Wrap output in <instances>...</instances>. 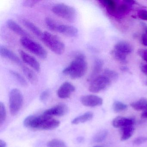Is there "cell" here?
<instances>
[{
	"label": "cell",
	"mask_w": 147,
	"mask_h": 147,
	"mask_svg": "<svg viewBox=\"0 0 147 147\" xmlns=\"http://www.w3.org/2000/svg\"><path fill=\"white\" fill-rule=\"evenodd\" d=\"M24 125L27 128L36 129L51 130L60 125V122L52 117L43 113L40 116L30 115L24 120Z\"/></svg>",
	"instance_id": "6da1fadb"
},
{
	"label": "cell",
	"mask_w": 147,
	"mask_h": 147,
	"mask_svg": "<svg viewBox=\"0 0 147 147\" xmlns=\"http://www.w3.org/2000/svg\"><path fill=\"white\" fill-rule=\"evenodd\" d=\"M87 69L86 57L83 54H78L69 65L64 69L63 73L71 79H78L86 74Z\"/></svg>",
	"instance_id": "7a4b0ae2"
},
{
	"label": "cell",
	"mask_w": 147,
	"mask_h": 147,
	"mask_svg": "<svg viewBox=\"0 0 147 147\" xmlns=\"http://www.w3.org/2000/svg\"><path fill=\"white\" fill-rule=\"evenodd\" d=\"M41 38L46 46L55 54L62 55L65 51V45L63 42L50 32L47 31L43 32Z\"/></svg>",
	"instance_id": "3957f363"
},
{
	"label": "cell",
	"mask_w": 147,
	"mask_h": 147,
	"mask_svg": "<svg viewBox=\"0 0 147 147\" xmlns=\"http://www.w3.org/2000/svg\"><path fill=\"white\" fill-rule=\"evenodd\" d=\"M52 11L55 15L69 22H73L76 18V11L73 7L64 3H59L52 7Z\"/></svg>",
	"instance_id": "277c9868"
},
{
	"label": "cell",
	"mask_w": 147,
	"mask_h": 147,
	"mask_svg": "<svg viewBox=\"0 0 147 147\" xmlns=\"http://www.w3.org/2000/svg\"><path fill=\"white\" fill-rule=\"evenodd\" d=\"M22 46L42 59H45L48 56L46 50L40 44L29 37H22L20 39Z\"/></svg>",
	"instance_id": "5b68a950"
},
{
	"label": "cell",
	"mask_w": 147,
	"mask_h": 147,
	"mask_svg": "<svg viewBox=\"0 0 147 147\" xmlns=\"http://www.w3.org/2000/svg\"><path fill=\"white\" fill-rule=\"evenodd\" d=\"M23 96L21 92L17 88H13L9 94V108L13 116L17 115L23 104Z\"/></svg>",
	"instance_id": "8992f818"
},
{
	"label": "cell",
	"mask_w": 147,
	"mask_h": 147,
	"mask_svg": "<svg viewBox=\"0 0 147 147\" xmlns=\"http://www.w3.org/2000/svg\"><path fill=\"white\" fill-rule=\"evenodd\" d=\"M111 81L104 75H98L91 82L88 89L93 93H98L107 88Z\"/></svg>",
	"instance_id": "52a82bcc"
},
{
	"label": "cell",
	"mask_w": 147,
	"mask_h": 147,
	"mask_svg": "<svg viewBox=\"0 0 147 147\" xmlns=\"http://www.w3.org/2000/svg\"><path fill=\"white\" fill-rule=\"evenodd\" d=\"M82 104L85 106L94 107L101 105L103 104L102 98L93 94L84 95L80 98Z\"/></svg>",
	"instance_id": "ba28073f"
},
{
	"label": "cell",
	"mask_w": 147,
	"mask_h": 147,
	"mask_svg": "<svg viewBox=\"0 0 147 147\" xmlns=\"http://www.w3.org/2000/svg\"><path fill=\"white\" fill-rule=\"evenodd\" d=\"M18 52L22 60L25 63L28 64L37 72L40 71L41 69L40 63L35 57L27 54L22 50H19Z\"/></svg>",
	"instance_id": "9c48e42d"
},
{
	"label": "cell",
	"mask_w": 147,
	"mask_h": 147,
	"mask_svg": "<svg viewBox=\"0 0 147 147\" xmlns=\"http://www.w3.org/2000/svg\"><path fill=\"white\" fill-rule=\"evenodd\" d=\"M75 87L72 83L69 82H65L58 88L57 96L61 98H67L70 97L72 93L75 91Z\"/></svg>",
	"instance_id": "30bf717a"
},
{
	"label": "cell",
	"mask_w": 147,
	"mask_h": 147,
	"mask_svg": "<svg viewBox=\"0 0 147 147\" xmlns=\"http://www.w3.org/2000/svg\"><path fill=\"white\" fill-rule=\"evenodd\" d=\"M68 111V107L65 104H60L52 108H50L44 112V114L50 117L63 116L67 114Z\"/></svg>",
	"instance_id": "8fae6325"
},
{
	"label": "cell",
	"mask_w": 147,
	"mask_h": 147,
	"mask_svg": "<svg viewBox=\"0 0 147 147\" xmlns=\"http://www.w3.org/2000/svg\"><path fill=\"white\" fill-rule=\"evenodd\" d=\"M0 54L2 57L8 59L20 66L23 65L19 57L11 50L4 46L0 47Z\"/></svg>",
	"instance_id": "7c38bea8"
},
{
	"label": "cell",
	"mask_w": 147,
	"mask_h": 147,
	"mask_svg": "<svg viewBox=\"0 0 147 147\" xmlns=\"http://www.w3.org/2000/svg\"><path fill=\"white\" fill-rule=\"evenodd\" d=\"M7 25L11 30L19 36H22L23 37L30 38L31 37L30 34L26 30L13 20H7Z\"/></svg>",
	"instance_id": "4fadbf2b"
},
{
	"label": "cell",
	"mask_w": 147,
	"mask_h": 147,
	"mask_svg": "<svg viewBox=\"0 0 147 147\" xmlns=\"http://www.w3.org/2000/svg\"><path fill=\"white\" fill-rule=\"evenodd\" d=\"M57 32L67 36L74 37L78 35L79 31L76 27L73 26L60 24Z\"/></svg>",
	"instance_id": "5bb4252c"
},
{
	"label": "cell",
	"mask_w": 147,
	"mask_h": 147,
	"mask_svg": "<svg viewBox=\"0 0 147 147\" xmlns=\"http://www.w3.org/2000/svg\"><path fill=\"white\" fill-rule=\"evenodd\" d=\"M134 123L133 119L125 117L119 116L113 120L112 125L115 128H124L126 126L132 125Z\"/></svg>",
	"instance_id": "9a60e30c"
},
{
	"label": "cell",
	"mask_w": 147,
	"mask_h": 147,
	"mask_svg": "<svg viewBox=\"0 0 147 147\" xmlns=\"http://www.w3.org/2000/svg\"><path fill=\"white\" fill-rule=\"evenodd\" d=\"M114 50L127 55L132 52L133 48L129 43L125 41H120L115 45Z\"/></svg>",
	"instance_id": "2e32d148"
},
{
	"label": "cell",
	"mask_w": 147,
	"mask_h": 147,
	"mask_svg": "<svg viewBox=\"0 0 147 147\" xmlns=\"http://www.w3.org/2000/svg\"><path fill=\"white\" fill-rule=\"evenodd\" d=\"M20 21L24 25L28 28L33 34L40 37L42 36L43 32H42L40 29L32 22L25 18L21 19Z\"/></svg>",
	"instance_id": "e0dca14e"
},
{
	"label": "cell",
	"mask_w": 147,
	"mask_h": 147,
	"mask_svg": "<svg viewBox=\"0 0 147 147\" xmlns=\"http://www.w3.org/2000/svg\"><path fill=\"white\" fill-rule=\"evenodd\" d=\"M104 62L101 59H97L95 60L94 65L93 69L89 77L88 81H92L94 78L98 76V74L101 72L103 68Z\"/></svg>",
	"instance_id": "ac0fdd59"
},
{
	"label": "cell",
	"mask_w": 147,
	"mask_h": 147,
	"mask_svg": "<svg viewBox=\"0 0 147 147\" xmlns=\"http://www.w3.org/2000/svg\"><path fill=\"white\" fill-rule=\"evenodd\" d=\"M21 67L23 73L27 80L32 84H35L37 83L38 78L34 71L26 66L22 65Z\"/></svg>",
	"instance_id": "d6986e66"
},
{
	"label": "cell",
	"mask_w": 147,
	"mask_h": 147,
	"mask_svg": "<svg viewBox=\"0 0 147 147\" xmlns=\"http://www.w3.org/2000/svg\"><path fill=\"white\" fill-rule=\"evenodd\" d=\"M131 107L136 111H145L147 110V99L142 98L137 101L132 102L130 104Z\"/></svg>",
	"instance_id": "ffe728a7"
},
{
	"label": "cell",
	"mask_w": 147,
	"mask_h": 147,
	"mask_svg": "<svg viewBox=\"0 0 147 147\" xmlns=\"http://www.w3.org/2000/svg\"><path fill=\"white\" fill-rule=\"evenodd\" d=\"M93 116L94 114L92 112L90 111L87 112L74 119L72 121V124L74 125H77L88 122L91 120L93 117Z\"/></svg>",
	"instance_id": "44dd1931"
},
{
	"label": "cell",
	"mask_w": 147,
	"mask_h": 147,
	"mask_svg": "<svg viewBox=\"0 0 147 147\" xmlns=\"http://www.w3.org/2000/svg\"><path fill=\"white\" fill-rule=\"evenodd\" d=\"M100 2L104 6L106 7L107 9L109 12V13L114 15L117 6L116 2L113 0H104L101 1Z\"/></svg>",
	"instance_id": "7402d4cb"
},
{
	"label": "cell",
	"mask_w": 147,
	"mask_h": 147,
	"mask_svg": "<svg viewBox=\"0 0 147 147\" xmlns=\"http://www.w3.org/2000/svg\"><path fill=\"white\" fill-rule=\"evenodd\" d=\"M122 135L121 136V141L128 140L132 136L134 132V128L132 125L126 126L122 128Z\"/></svg>",
	"instance_id": "603a6c76"
},
{
	"label": "cell",
	"mask_w": 147,
	"mask_h": 147,
	"mask_svg": "<svg viewBox=\"0 0 147 147\" xmlns=\"http://www.w3.org/2000/svg\"><path fill=\"white\" fill-rule=\"evenodd\" d=\"M10 74L13 77L24 87H26L28 86V82L19 73L13 70H10Z\"/></svg>",
	"instance_id": "cb8c5ba5"
},
{
	"label": "cell",
	"mask_w": 147,
	"mask_h": 147,
	"mask_svg": "<svg viewBox=\"0 0 147 147\" xmlns=\"http://www.w3.org/2000/svg\"><path fill=\"white\" fill-rule=\"evenodd\" d=\"M45 24L48 28L51 31L57 32L60 24L51 18L48 17L45 19Z\"/></svg>",
	"instance_id": "d4e9b609"
},
{
	"label": "cell",
	"mask_w": 147,
	"mask_h": 147,
	"mask_svg": "<svg viewBox=\"0 0 147 147\" xmlns=\"http://www.w3.org/2000/svg\"><path fill=\"white\" fill-rule=\"evenodd\" d=\"M121 4L120 5L117 6L116 11L114 13V15H117V16H122L125 15L126 13L129 12V8L128 4Z\"/></svg>",
	"instance_id": "484cf974"
},
{
	"label": "cell",
	"mask_w": 147,
	"mask_h": 147,
	"mask_svg": "<svg viewBox=\"0 0 147 147\" xmlns=\"http://www.w3.org/2000/svg\"><path fill=\"white\" fill-rule=\"evenodd\" d=\"M108 133V131L107 130L104 129L100 131L94 137L93 141L95 143L101 142L106 139Z\"/></svg>",
	"instance_id": "4316f807"
},
{
	"label": "cell",
	"mask_w": 147,
	"mask_h": 147,
	"mask_svg": "<svg viewBox=\"0 0 147 147\" xmlns=\"http://www.w3.org/2000/svg\"><path fill=\"white\" fill-rule=\"evenodd\" d=\"M112 55H113L114 58L121 63L125 64L127 63V58L126 55L123 54L121 52H119L117 51L113 50L112 51Z\"/></svg>",
	"instance_id": "83f0119b"
},
{
	"label": "cell",
	"mask_w": 147,
	"mask_h": 147,
	"mask_svg": "<svg viewBox=\"0 0 147 147\" xmlns=\"http://www.w3.org/2000/svg\"><path fill=\"white\" fill-rule=\"evenodd\" d=\"M128 108L127 105L120 101H116L113 105V109L115 112L119 113L125 111Z\"/></svg>",
	"instance_id": "f1b7e54d"
},
{
	"label": "cell",
	"mask_w": 147,
	"mask_h": 147,
	"mask_svg": "<svg viewBox=\"0 0 147 147\" xmlns=\"http://www.w3.org/2000/svg\"><path fill=\"white\" fill-rule=\"evenodd\" d=\"M48 147H67L63 141L58 139H53L47 143Z\"/></svg>",
	"instance_id": "f546056e"
},
{
	"label": "cell",
	"mask_w": 147,
	"mask_h": 147,
	"mask_svg": "<svg viewBox=\"0 0 147 147\" xmlns=\"http://www.w3.org/2000/svg\"><path fill=\"white\" fill-rule=\"evenodd\" d=\"M104 75L109 78L111 81L116 80L119 77L117 73L108 69H106L104 70Z\"/></svg>",
	"instance_id": "4dcf8cb0"
},
{
	"label": "cell",
	"mask_w": 147,
	"mask_h": 147,
	"mask_svg": "<svg viewBox=\"0 0 147 147\" xmlns=\"http://www.w3.org/2000/svg\"><path fill=\"white\" fill-rule=\"evenodd\" d=\"M6 117L5 107L2 102H0V124H2Z\"/></svg>",
	"instance_id": "1f68e13d"
},
{
	"label": "cell",
	"mask_w": 147,
	"mask_h": 147,
	"mask_svg": "<svg viewBox=\"0 0 147 147\" xmlns=\"http://www.w3.org/2000/svg\"><path fill=\"white\" fill-rule=\"evenodd\" d=\"M147 142V137H138L135 138L133 142V143L135 145H139Z\"/></svg>",
	"instance_id": "d6a6232c"
},
{
	"label": "cell",
	"mask_w": 147,
	"mask_h": 147,
	"mask_svg": "<svg viewBox=\"0 0 147 147\" xmlns=\"http://www.w3.org/2000/svg\"><path fill=\"white\" fill-rule=\"evenodd\" d=\"M50 95V92L49 90H45L42 92L40 94V98H39L40 100L42 102H45L49 98Z\"/></svg>",
	"instance_id": "836d02e7"
},
{
	"label": "cell",
	"mask_w": 147,
	"mask_h": 147,
	"mask_svg": "<svg viewBox=\"0 0 147 147\" xmlns=\"http://www.w3.org/2000/svg\"><path fill=\"white\" fill-rule=\"evenodd\" d=\"M138 16L142 20H147V11L144 9L139 10L138 12Z\"/></svg>",
	"instance_id": "e575fe53"
},
{
	"label": "cell",
	"mask_w": 147,
	"mask_h": 147,
	"mask_svg": "<svg viewBox=\"0 0 147 147\" xmlns=\"http://www.w3.org/2000/svg\"><path fill=\"white\" fill-rule=\"evenodd\" d=\"M38 1H23V5L24 6L26 7H31L36 5L37 3H38Z\"/></svg>",
	"instance_id": "d590c367"
},
{
	"label": "cell",
	"mask_w": 147,
	"mask_h": 147,
	"mask_svg": "<svg viewBox=\"0 0 147 147\" xmlns=\"http://www.w3.org/2000/svg\"><path fill=\"white\" fill-rule=\"evenodd\" d=\"M138 54L143 60L147 63V49L140 50L138 51Z\"/></svg>",
	"instance_id": "8d00e7d4"
},
{
	"label": "cell",
	"mask_w": 147,
	"mask_h": 147,
	"mask_svg": "<svg viewBox=\"0 0 147 147\" xmlns=\"http://www.w3.org/2000/svg\"><path fill=\"white\" fill-rule=\"evenodd\" d=\"M141 42L143 45L147 46V37L144 33L142 35L141 37Z\"/></svg>",
	"instance_id": "74e56055"
},
{
	"label": "cell",
	"mask_w": 147,
	"mask_h": 147,
	"mask_svg": "<svg viewBox=\"0 0 147 147\" xmlns=\"http://www.w3.org/2000/svg\"><path fill=\"white\" fill-rule=\"evenodd\" d=\"M141 70L143 74L147 76V64H144L141 65Z\"/></svg>",
	"instance_id": "f35d334b"
},
{
	"label": "cell",
	"mask_w": 147,
	"mask_h": 147,
	"mask_svg": "<svg viewBox=\"0 0 147 147\" xmlns=\"http://www.w3.org/2000/svg\"><path fill=\"white\" fill-rule=\"evenodd\" d=\"M120 69L123 72H129V69L128 67L126 66H122L120 68Z\"/></svg>",
	"instance_id": "ab89813d"
},
{
	"label": "cell",
	"mask_w": 147,
	"mask_h": 147,
	"mask_svg": "<svg viewBox=\"0 0 147 147\" xmlns=\"http://www.w3.org/2000/svg\"><path fill=\"white\" fill-rule=\"evenodd\" d=\"M6 143L2 140H0V147H6Z\"/></svg>",
	"instance_id": "60d3db41"
},
{
	"label": "cell",
	"mask_w": 147,
	"mask_h": 147,
	"mask_svg": "<svg viewBox=\"0 0 147 147\" xmlns=\"http://www.w3.org/2000/svg\"><path fill=\"white\" fill-rule=\"evenodd\" d=\"M141 117L142 118L147 119V111H144L142 113V115H141Z\"/></svg>",
	"instance_id": "b9f144b4"
},
{
	"label": "cell",
	"mask_w": 147,
	"mask_h": 147,
	"mask_svg": "<svg viewBox=\"0 0 147 147\" xmlns=\"http://www.w3.org/2000/svg\"><path fill=\"white\" fill-rule=\"evenodd\" d=\"M142 25L144 28V30H145V33L144 34L146 35L147 37V26L146 25L144 24H143Z\"/></svg>",
	"instance_id": "7bdbcfd3"
},
{
	"label": "cell",
	"mask_w": 147,
	"mask_h": 147,
	"mask_svg": "<svg viewBox=\"0 0 147 147\" xmlns=\"http://www.w3.org/2000/svg\"><path fill=\"white\" fill-rule=\"evenodd\" d=\"M94 147H100V146H94Z\"/></svg>",
	"instance_id": "ee69618b"
},
{
	"label": "cell",
	"mask_w": 147,
	"mask_h": 147,
	"mask_svg": "<svg viewBox=\"0 0 147 147\" xmlns=\"http://www.w3.org/2000/svg\"><path fill=\"white\" fill-rule=\"evenodd\" d=\"M145 84H146V86H147V81L145 82Z\"/></svg>",
	"instance_id": "f6af8a7d"
}]
</instances>
